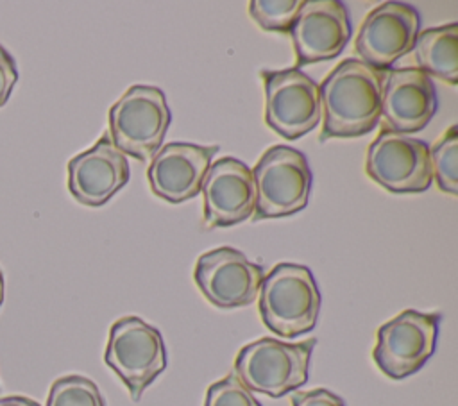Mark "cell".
Here are the masks:
<instances>
[{
	"label": "cell",
	"mask_w": 458,
	"mask_h": 406,
	"mask_svg": "<svg viewBox=\"0 0 458 406\" xmlns=\"http://www.w3.org/2000/svg\"><path fill=\"white\" fill-rule=\"evenodd\" d=\"M383 79L385 72L354 57L344 59L318 86L324 114L320 141L370 132L381 114Z\"/></svg>",
	"instance_id": "cell-1"
},
{
	"label": "cell",
	"mask_w": 458,
	"mask_h": 406,
	"mask_svg": "<svg viewBox=\"0 0 458 406\" xmlns=\"http://www.w3.org/2000/svg\"><path fill=\"white\" fill-rule=\"evenodd\" d=\"M258 295L261 320L277 336L295 338L317 326L320 292L306 265L277 263L263 277Z\"/></svg>",
	"instance_id": "cell-2"
},
{
	"label": "cell",
	"mask_w": 458,
	"mask_h": 406,
	"mask_svg": "<svg viewBox=\"0 0 458 406\" xmlns=\"http://www.w3.org/2000/svg\"><path fill=\"white\" fill-rule=\"evenodd\" d=\"M315 338L286 343L259 338L242 347L234 359V376L250 390L268 397H283L308 381Z\"/></svg>",
	"instance_id": "cell-3"
},
{
	"label": "cell",
	"mask_w": 458,
	"mask_h": 406,
	"mask_svg": "<svg viewBox=\"0 0 458 406\" xmlns=\"http://www.w3.org/2000/svg\"><path fill=\"white\" fill-rule=\"evenodd\" d=\"M172 113L165 93L156 86L129 88L109 109V138L122 152L147 161L161 148Z\"/></svg>",
	"instance_id": "cell-4"
},
{
	"label": "cell",
	"mask_w": 458,
	"mask_h": 406,
	"mask_svg": "<svg viewBox=\"0 0 458 406\" xmlns=\"http://www.w3.org/2000/svg\"><path fill=\"white\" fill-rule=\"evenodd\" d=\"M256 204L254 220L279 218L306 207L313 173L306 156L286 145H274L263 152L252 170Z\"/></svg>",
	"instance_id": "cell-5"
},
{
	"label": "cell",
	"mask_w": 458,
	"mask_h": 406,
	"mask_svg": "<svg viewBox=\"0 0 458 406\" xmlns=\"http://www.w3.org/2000/svg\"><path fill=\"white\" fill-rule=\"evenodd\" d=\"M106 365L127 386L132 401L166 368L165 342L154 326L140 317H122L109 329Z\"/></svg>",
	"instance_id": "cell-6"
},
{
	"label": "cell",
	"mask_w": 458,
	"mask_h": 406,
	"mask_svg": "<svg viewBox=\"0 0 458 406\" xmlns=\"http://www.w3.org/2000/svg\"><path fill=\"white\" fill-rule=\"evenodd\" d=\"M440 313L404 309L377 329L372 358L390 379L415 374L435 352Z\"/></svg>",
	"instance_id": "cell-7"
},
{
	"label": "cell",
	"mask_w": 458,
	"mask_h": 406,
	"mask_svg": "<svg viewBox=\"0 0 458 406\" xmlns=\"http://www.w3.org/2000/svg\"><path fill=\"white\" fill-rule=\"evenodd\" d=\"M265 122L286 140H297L322 120L318 84L299 68L263 70Z\"/></svg>",
	"instance_id": "cell-8"
},
{
	"label": "cell",
	"mask_w": 458,
	"mask_h": 406,
	"mask_svg": "<svg viewBox=\"0 0 458 406\" xmlns=\"http://www.w3.org/2000/svg\"><path fill=\"white\" fill-rule=\"evenodd\" d=\"M367 175L392 193H420L433 182L429 147L411 136L383 129L367 148Z\"/></svg>",
	"instance_id": "cell-9"
},
{
	"label": "cell",
	"mask_w": 458,
	"mask_h": 406,
	"mask_svg": "<svg viewBox=\"0 0 458 406\" xmlns=\"http://www.w3.org/2000/svg\"><path fill=\"white\" fill-rule=\"evenodd\" d=\"M263 277V266L249 261L243 252L233 247L204 252L193 272L195 284L206 300L222 309L252 304Z\"/></svg>",
	"instance_id": "cell-10"
},
{
	"label": "cell",
	"mask_w": 458,
	"mask_h": 406,
	"mask_svg": "<svg viewBox=\"0 0 458 406\" xmlns=\"http://www.w3.org/2000/svg\"><path fill=\"white\" fill-rule=\"evenodd\" d=\"M420 16L404 2H385L372 9L363 20L354 48L360 61L386 72L390 66L413 50L419 36Z\"/></svg>",
	"instance_id": "cell-11"
},
{
	"label": "cell",
	"mask_w": 458,
	"mask_h": 406,
	"mask_svg": "<svg viewBox=\"0 0 458 406\" xmlns=\"http://www.w3.org/2000/svg\"><path fill=\"white\" fill-rule=\"evenodd\" d=\"M347 7L338 0H304L290 36L297 66L340 55L351 38Z\"/></svg>",
	"instance_id": "cell-12"
},
{
	"label": "cell",
	"mask_w": 458,
	"mask_h": 406,
	"mask_svg": "<svg viewBox=\"0 0 458 406\" xmlns=\"http://www.w3.org/2000/svg\"><path fill=\"white\" fill-rule=\"evenodd\" d=\"M437 89L419 68H390L381 88V118L385 129L399 134L422 131L437 113Z\"/></svg>",
	"instance_id": "cell-13"
},
{
	"label": "cell",
	"mask_w": 458,
	"mask_h": 406,
	"mask_svg": "<svg viewBox=\"0 0 458 406\" xmlns=\"http://www.w3.org/2000/svg\"><path fill=\"white\" fill-rule=\"evenodd\" d=\"M206 227H229L250 218L256 204L252 170L236 157L211 163L202 186Z\"/></svg>",
	"instance_id": "cell-14"
},
{
	"label": "cell",
	"mask_w": 458,
	"mask_h": 406,
	"mask_svg": "<svg viewBox=\"0 0 458 406\" xmlns=\"http://www.w3.org/2000/svg\"><path fill=\"white\" fill-rule=\"evenodd\" d=\"M129 177L127 157L113 145L109 134L68 161V190L77 202L89 207L106 204Z\"/></svg>",
	"instance_id": "cell-15"
},
{
	"label": "cell",
	"mask_w": 458,
	"mask_h": 406,
	"mask_svg": "<svg viewBox=\"0 0 458 406\" xmlns=\"http://www.w3.org/2000/svg\"><path fill=\"white\" fill-rule=\"evenodd\" d=\"M216 150V145L195 143L161 147L147 170L152 191L172 204L197 197Z\"/></svg>",
	"instance_id": "cell-16"
},
{
	"label": "cell",
	"mask_w": 458,
	"mask_h": 406,
	"mask_svg": "<svg viewBox=\"0 0 458 406\" xmlns=\"http://www.w3.org/2000/svg\"><path fill=\"white\" fill-rule=\"evenodd\" d=\"M413 50L419 70L449 84L458 82V23L422 30Z\"/></svg>",
	"instance_id": "cell-17"
},
{
	"label": "cell",
	"mask_w": 458,
	"mask_h": 406,
	"mask_svg": "<svg viewBox=\"0 0 458 406\" xmlns=\"http://www.w3.org/2000/svg\"><path fill=\"white\" fill-rule=\"evenodd\" d=\"M431 172L438 188L458 195V127L451 125L429 150Z\"/></svg>",
	"instance_id": "cell-18"
},
{
	"label": "cell",
	"mask_w": 458,
	"mask_h": 406,
	"mask_svg": "<svg viewBox=\"0 0 458 406\" xmlns=\"http://www.w3.org/2000/svg\"><path fill=\"white\" fill-rule=\"evenodd\" d=\"M47 406H106V402L91 379L72 374L52 383Z\"/></svg>",
	"instance_id": "cell-19"
},
{
	"label": "cell",
	"mask_w": 458,
	"mask_h": 406,
	"mask_svg": "<svg viewBox=\"0 0 458 406\" xmlns=\"http://www.w3.org/2000/svg\"><path fill=\"white\" fill-rule=\"evenodd\" d=\"M304 0H252L250 18L263 30H290Z\"/></svg>",
	"instance_id": "cell-20"
},
{
	"label": "cell",
	"mask_w": 458,
	"mask_h": 406,
	"mask_svg": "<svg viewBox=\"0 0 458 406\" xmlns=\"http://www.w3.org/2000/svg\"><path fill=\"white\" fill-rule=\"evenodd\" d=\"M204 406H261V402L234 374H229L209 385Z\"/></svg>",
	"instance_id": "cell-21"
},
{
	"label": "cell",
	"mask_w": 458,
	"mask_h": 406,
	"mask_svg": "<svg viewBox=\"0 0 458 406\" xmlns=\"http://www.w3.org/2000/svg\"><path fill=\"white\" fill-rule=\"evenodd\" d=\"M292 406H345L344 399L327 388H315L308 392H293L290 397Z\"/></svg>",
	"instance_id": "cell-22"
},
{
	"label": "cell",
	"mask_w": 458,
	"mask_h": 406,
	"mask_svg": "<svg viewBox=\"0 0 458 406\" xmlns=\"http://www.w3.org/2000/svg\"><path fill=\"white\" fill-rule=\"evenodd\" d=\"M16 80H18L16 63L11 57V54L0 45V107L9 100Z\"/></svg>",
	"instance_id": "cell-23"
},
{
	"label": "cell",
	"mask_w": 458,
	"mask_h": 406,
	"mask_svg": "<svg viewBox=\"0 0 458 406\" xmlns=\"http://www.w3.org/2000/svg\"><path fill=\"white\" fill-rule=\"evenodd\" d=\"M0 406H41L36 401L29 399V397H21V395H9V397H2L0 399Z\"/></svg>",
	"instance_id": "cell-24"
},
{
	"label": "cell",
	"mask_w": 458,
	"mask_h": 406,
	"mask_svg": "<svg viewBox=\"0 0 458 406\" xmlns=\"http://www.w3.org/2000/svg\"><path fill=\"white\" fill-rule=\"evenodd\" d=\"M4 290H5V284H4V274H2V270H0V306H2V302H4Z\"/></svg>",
	"instance_id": "cell-25"
}]
</instances>
